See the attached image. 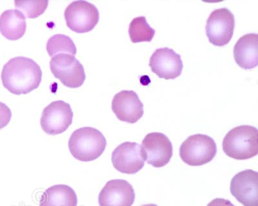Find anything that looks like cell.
Here are the masks:
<instances>
[{"instance_id":"cell-1","label":"cell","mask_w":258,"mask_h":206,"mask_svg":"<svg viewBox=\"0 0 258 206\" xmlns=\"http://www.w3.org/2000/svg\"><path fill=\"white\" fill-rule=\"evenodd\" d=\"M1 78L4 86L11 93L27 94L40 86L42 71L33 59L16 57L4 65Z\"/></svg>"},{"instance_id":"cell-2","label":"cell","mask_w":258,"mask_h":206,"mask_svg":"<svg viewBox=\"0 0 258 206\" xmlns=\"http://www.w3.org/2000/svg\"><path fill=\"white\" fill-rule=\"evenodd\" d=\"M107 146V140L100 131L92 127L79 128L73 133L69 148L76 159L91 162L100 157Z\"/></svg>"},{"instance_id":"cell-3","label":"cell","mask_w":258,"mask_h":206,"mask_svg":"<svg viewBox=\"0 0 258 206\" xmlns=\"http://www.w3.org/2000/svg\"><path fill=\"white\" fill-rule=\"evenodd\" d=\"M223 152L236 160H247L258 153V132L249 125L239 126L230 130L223 141Z\"/></svg>"},{"instance_id":"cell-4","label":"cell","mask_w":258,"mask_h":206,"mask_svg":"<svg viewBox=\"0 0 258 206\" xmlns=\"http://www.w3.org/2000/svg\"><path fill=\"white\" fill-rule=\"evenodd\" d=\"M217 146L212 137L204 134L188 137L179 148L181 159L191 166H200L213 161Z\"/></svg>"},{"instance_id":"cell-5","label":"cell","mask_w":258,"mask_h":206,"mask_svg":"<svg viewBox=\"0 0 258 206\" xmlns=\"http://www.w3.org/2000/svg\"><path fill=\"white\" fill-rule=\"evenodd\" d=\"M50 68L54 77L69 88H79L86 79L84 66L72 55L59 54L53 56Z\"/></svg>"},{"instance_id":"cell-6","label":"cell","mask_w":258,"mask_h":206,"mask_svg":"<svg viewBox=\"0 0 258 206\" xmlns=\"http://www.w3.org/2000/svg\"><path fill=\"white\" fill-rule=\"evenodd\" d=\"M64 16L69 28L77 33L91 31L100 20V13L96 7L84 0L69 4Z\"/></svg>"},{"instance_id":"cell-7","label":"cell","mask_w":258,"mask_h":206,"mask_svg":"<svg viewBox=\"0 0 258 206\" xmlns=\"http://www.w3.org/2000/svg\"><path fill=\"white\" fill-rule=\"evenodd\" d=\"M235 28V18L227 8L216 9L210 15L206 27L209 42L223 47L232 40Z\"/></svg>"},{"instance_id":"cell-8","label":"cell","mask_w":258,"mask_h":206,"mask_svg":"<svg viewBox=\"0 0 258 206\" xmlns=\"http://www.w3.org/2000/svg\"><path fill=\"white\" fill-rule=\"evenodd\" d=\"M74 113L71 105L63 100H56L45 108L40 124L48 135L56 136L68 129L73 123Z\"/></svg>"},{"instance_id":"cell-9","label":"cell","mask_w":258,"mask_h":206,"mask_svg":"<svg viewBox=\"0 0 258 206\" xmlns=\"http://www.w3.org/2000/svg\"><path fill=\"white\" fill-rule=\"evenodd\" d=\"M141 146L147 163L155 168L166 166L173 155L172 143L162 133L153 132L147 134Z\"/></svg>"},{"instance_id":"cell-10","label":"cell","mask_w":258,"mask_h":206,"mask_svg":"<svg viewBox=\"0 0 258 206\" xmlns=\"http://www.w3.org/2000/svg\"><path fill=\"white\" fill-rule=\"evenodd\" d=\"M114 168L122 173L133 175L141 170L145 164L142 146L137 143L125 142L119 144L112 153Z\"/></svg>"},{"instance_id":"cell-11","label":"cell","mask_w":258,"mask_h":206,"mask_svg":"<svg viewBox=\"0 0 258 206\" xmlns=\"http://www.w3.org/2000/svg\"><path fill=\"white\" fill-rule=\"evenodd\" d=\"M149 66L160 78L167 80L177 78L183 68L180 55L169 48L156 50L150 59Z\"/></svg>"},{"instance_id":"cell-12","label":"cell","mask_w":258,"mask_h":206,"mask_svg":"<svg viewBox=\"0 0 258 206\" xmlns=\"http://www.w3.org/2000/svg\"><path fill=\"white\" fill-rule=\"evenodd\" d=\"M258 174L246 169L236 174L230 182V193L244 206H258Z\"/></svg>"},{"instance_id":"cell-13","label":"cell","mask_w":258,"mask_h":206,"mask_svg":"<svg viewBox=\"0 0 258 206\" xmlns=\"http://www.w3.org/2000/svg\"><path fill=\"white\" fill-rule=\"evenodd\" d=\"M112 110L119 121L131 124L138 122L144 116V104L135 91L122 90L112 101Z\"/></svg>"},{"instance_id":"cell-14","label":"cell","mask_w":258,"mask_h":206,"mask_svg":"<svg viewBox=\"0 0 258 206\" xmlns=\"http://www.w3.org/2000/svg\"><path fill=\"white\" fill-rule=\"evenodd\" d=\"M133 185L125 180L114 179L107 182L99 194L100 206H132L135 200Z\"/></svg>"},{"instance_id":"cell-15","label":"cell","mask_w":258,"mask_h":206,"mask_svg":"<svg viewBox=\"0 0 258 206\" xmlns=\"http://www.w3.org/2000/svg\"><path fill=\"white\" fill-rule=\"evenodd\" d=\"M258 35L245 34L239 39L234 48V58L237 65L245 70L253 69L258 65Z\"/></svg>"},{"instance_id":"cell-16","label":"cell","mask_w":258,"mask_h":206,"mask_svg":"<svg viewBox=\"0 0 258 206\" xmlns=\"http://www.w3.org/2000/svg\"><path fill=\"white\" fill-rule=\"evenodd\" d=\"M26 29V20L20 11L10 9L0 16V33L8 40H19L24 36Z\"/></svg>"},{"instance_id":"cell-17","label":"cell","mask_w":258,"mask_h":206,"mask_svg":"<svg viewBox=\"0 0 258 206\" xmlns=\"http://www.w3.org/2000/svg\"><path fill=\"white\" fill-rule=\"evenodd\" d=\"M77 193L66 184L48 187L41 196L40 206H77Z\"/></svg>"},{"instance_id":"cell-18","label":"cell","mask_w":258,"mask_h":206,"mask_svg":"<svg viewBox=\"0 0 258 206\" xmlns=\"http://www.w3.org/2000/svg\"><path fill=\"white\" fill-rule=\"evenodd\" d=\"M155 33L144 17L135 18L129 25V36L133 43L151 42Z\"/></svg>"},{"instance_id":"cell-19","label":"cell","mask_w":258,"mask_h":206,"mask_svg":"<svg viewBox=\"0 0 258 206\" xmlns=\"http://www.w3.org/2000/svg\"><path fill=\"white\" fill-rule=\"evenodd\" d=\"M47 50L48 55L53 57L59 54H68L75 56L77 47L72 39L64 34H55L48 40Z\"/></svg>"},{"instance_id":"cell-20","label":"cell","mask_w":258,"mask_h":206,"mask_svg":"<svg viewBox=\"0 0 258 206\" xmlns=\"http://www.w3.org/2000/svg\"><path fill=\"white\" fill-rule=\"evenodd\" d=\"M15 7L25 18H36L44 13L48 1H15Z\"/></svg>"},{"instance_id":"cell-21","label":"cell","mask_w":258,"mask_h":206,"mask_svg":"<svg viewBox=\"0 0 258 206\" xmlns=\"http://www.w3.org/2000/svg\"><path fill=\"white\" fill-rule=\"evenodd\" d=\"M12 118V112L5 103L0 102V130L9 125Z\"/></svg>"},{"instance_id":"cell-22","label":"cell","mask_w":258,"mask_h":206,"mask_svg":"<svg viewBox=\"0 0 258 206\" xmlns=\"http://www.w3.org/2000/svg\"><path fill=\"white\" fill-rule=\"evenodd\" d=\"M207 206H236L229 200L224 198H215L209 203Z\"/></svg>"},{"instance_id":"cell-23","label":"cell","mask_w":258,"mask_h":206,"mask_svg":"<svg viewBox=\"0 0 258 206\" xmlns=\"http://www.w3.org/2000/svg\"><path fill=\"white\" fill-rule=\"evenodd\" d=\"M142 206H158V205L154 204V203H150V204H145V205H143Z\"/></svg>"}]
</instances>
